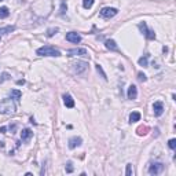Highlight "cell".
<instances>
[{
  "mask_svg": "<svg viewBox=\"0 0 176 176\" xmlns=\"http://www.w3.org/2000/svg\"><path fill=\"white\" fill-rule=\"evenodd\" d=\"M63 103H65V106L69 107V109L74 107V101H73V98H72L69 94H65V95H63Z\"/></svg>",
  "mask_w": 176,
  "mask_h": 176,
  "instance_id": "8fae6325",
  "label": "cell"
},
{
  "mask_svg": "<svg viewBox=\"0 0 176 176\" xmlns=\"http://www.w3.org/2000/svg\"><path fill=\"white\" fill-rule=\"evenodd\" d=\"M96 70H98V73H101V76L103 77L105 80H107V77H106V73L103 72V69H102V66L99 65V63H96Z\"/></svg>",
  "mask_w": 176,
  "mask_h": 176,
  "instance_id": "7402d4cb",
  "label": "cell"
},
{
  "mask_svg": "<svg viewBox=\"0 0 176 176\" xmlns=\"http://www.w3.org/2000/svg\"><path fill=\"white\" fill-rule=\"evenodd\" d=\"M72 66H73L74 72H76L77 74L84 73V72L88 69V63H87V62H84V61H77V62H74Z\"/></svg>",
  "mask_w": 176,
  "mask_h": 176,
  "instance_id": "8992f818",
  "label": "cell"
},
{
  "mask_svg": "<svg viewBox=\"0 0 176 176\" xmlns=\"http://www.w3.org/2000/svg\"><path fill=\"white\" fill-rule=\"evenodd\" d=\"M15 30V26H4V28H0V36L3 35H7V33H11Z\"/></svg>",
  "mask_w": 176,
  "mask_h": 176,
  "instance_id": "e0dca14e",
  "label": "cell"
},
{
  "mask_svg": "<svg viewBox=\"0 0 176 176\" xmlns=\"http://www.w3.org/2000/svg\"><path fill=\"white\" fill-rule=\"evenodd\" d=\"M68 55L69 57H88V51L85 48H70L68 50Z\"/></svg>",
  "mask_w": 176,
  "mask_h": 176,
  "instance_id": "52a82bcc",
  "label": "cell"
},
{
  "mask_svg": "<svg viewBox=\"0 0 176 176\" xmlns=\"http://www.w3.org/2000/svg\"><path fill=\"white\" fill-rule=\"evenodd\" d=\"M16 84H19V85H21V84H25V80H18V81H16Z\"/></svg>",
  "mask_w": 176,
  "mask_h": 176,
  "instance_id": "4dcf8cb0",
  "label": "cell"
},
{
  "mask_svg": "<svg viewBox=\"0 0 176 176\" xmlns=\"http://www.w3.org/2000/svg\"><path fill=\"white\" fill-rule=\"evenodd\" d=\"M140 120V113L139 112H132L129 114V123H136Z\"/></svg>",
  "mask_w": 176,
  "mask_h": 176,
  "instance_id": "2e32d148",
  "label": "cell"
},
{
  "mask_svg": "<svg viewBox=\"0 0 176 176\" xmlns=\"http://www.w3.org/2000/svg\"><path fill=\"white\" fill-rule=\"evenodd\" d=\"M148 57L147 55H145V57H142V58H139V61H138V62H139V65L140 66H143V68H147L148 66Z\"/></svg>",
  "mask_w": 176,
  "mask_h": 176,
  "instance_id": "ac0fdd59",
  "label": "cell"
},
{
  "mask_svg": "<svg viewBox=\"0 0 176 176\" xmlns=\"http://www.w3.org/2000/svg\"><path fill=\"white\" fill-rule=\"evenodd\" d=\"M81 142H82L81 138L73 136V138H70V139H69V147H70V148H74V147H77V146L81 145Z\"/></svg>",
  "mask_w": 176,
  "mask_h": 176,
  "instance_id": "30bf717a",
  "label": "cell"
},
{
  "mask_svg": "<svg viewBox=\"0 0 176 176\" xmlns=\"http://www.w3.org/2000/svg\"><path fill=\"white\" fill-rule=\"evenodd\" d=\"M138 79H139V81H143V82H145L146 80H147V77H146V74H143L142 72H140V73H138Z\"/></svg>",
  "mask_w": 176,
  "mask_h": 176,
  "instance_id": "484cf974",
  "label": "cell"
},
{
  "mask_svg": "<svg viewBox=\"0 0 176 176\" xmlns=\"http://www.w3.org/2000/svg\"><path fill=\"white\" fill-rule=\"evenodd\" d=\"M36 54L40 55V57H61V51L52 46L40 47V48H37Z\"/></svg>",
  "mask_w": 176,
  "mask_h": 176,
  "instance_id": "7a4b0ae2",
  "label": "cell"
},
{
  "mask_svg": "<svg viewBox=\"0 0 176 176\" xmlns=\"http://www.w3.org/2000/svg\"><path fill=\"white\" fill-rule=\"evenodd\" d=\"M32 135H33V132L30 131L29 128H25V129H22V132H21V139L24 140V142H28V140L32 138Z\"/></svg>",
  "mask_w": 176,
  "mask_h": 176,
  "instance_id": "5bb4252c",
  "label": "cell"
},
{
  "mask_svg": "<svg viewBox=\"0 0 176 176\" xmlns=\"http://www.w3.org/2000/svg\"><path fill=\"white\" fill-rule=\"evenodd\" d=\"M68 8V6H66L65 2H62V6H61V14H65V10Z\"/></svg>",
  "mask_w": 176,
  "mask_h": 176,
  "instance_id": "f1b7e54d",
  "label": "cell"
},
{
  "mask_svg": "<svg viewBox=\"0 0 176 176\" xmlns=\"http://www.w3.org/2000/svg\"><path fill=\"white\" fill-rule=\"evenodd\" d=\"M168 146H169V148L175 150V148H176V139H170L169 142H168Z\"/></svg>",
  "mask_w": 176,
  "mask_h": 176,
  "instance_id": "cb8c5ba5",
  "label": "cell"
},
{
  "mask_svg": "<svg viewBox=\"0 0 176 176\" xmlns=\"http://www.w3.org/2000/svg\"><path fill=\"white\" fill-rule=\"evenodd\" d=\"M139 29H140V32H142L143 35L148 38V40H154V38H156V33H154L153 30L148 29L147 25H146V22H140V24H139Z\"/></svg>",
  "mask_w": 176,
  "mask_h": 176,
  "instance_id": "277c9868",
  "label": "cell"
},
{
  "mask_svg": "<svg viewBox=\"0 0 176 176\" xmlns=\"http://www.w3.org/2000/svg\"><path fill=\"white\" fill-rule=\"evenodd\" d=\"M10 96H11V99H14V101L19 102V99H21L22 94H21V91H19V90H13V91L10 92Z\"/></svg>",
  "mask_w": 176,
  "mask_h": 176,
  "instance_id": "9a60e30c",
  "label": "cell"
},
{
  "mask_svg": "<svg viewBox=\"0 0 176 176\" xmlns=\"http://www.w3.org/2000/svg\"><path fill=\"white\" fill-rule=\"evenodd\" d=\"M153 112H154V116H157V117H160V116H162V113H164V105H162V102H154L153 105Z\"/></svg>",
  "mask_w": 176,
  "mask_h": 176,
  "instance_id": "9c48e42d",
  "label": "cell"
},
{
  "mask_svg": "<svg viewBox=\"0 0 176 176\" xmlns=\"http://www.w3.org/2000/svg\"><path fill=\"white\" fill-rule=\"evenodd\" d=\"M66 40L70 41V43L77 44V43H80V41H81V36L77 35L76 32H69V33H66Z\"/></svg>",
  "mask_w": 176,
  "mask_h": 176,
  "instance_id": "ba28073f",
  "label": "cell"
},
{
  "mask_svg": "<svg viewBox=\"0 0 176 176\" xmlns=\"http://www.w3.org/2000/svg\"><path fill=\"white\" fill-rule=\"evenodd\" d=\"M128 99H131V101H134V99H136V96H138V88L135 87V85H129V88H128Z\"/></svg>",
  "mask_w": 176,
  "mask_h": 176,
  "instance_id": "7c38bea8",
  "label": "cell"
},
{
  "mask_svg": "<svg viewBox=\"0 0 176 176\" xmlns=\"http://www.w3.org/2000/svg\"><path fill=\"white\" fill-rule=\"evenodd\" d=\"M105 47H106L107 50H110V51H118L117 44H116V41L112 40V38H109V40L105 41Z\"/></svg>",
  "mask_w": 176,
  "mask_h": 176,
  "instance_id": "4fadbf2b",
  "label": "cell"
},
{
  "mask_svg": "<svg viewBox=\"0 0 176 176\" xmlns=\"http://www.w3.org/2000/svg\"><path fill=\"white\" fill-rule=\"evenodd\" d=\"M8 79H10V74H8V73H3L2 74V79H0V82L6 81V80H8Z\"/></svg>",
  "mask_w": 176,
  "mask_h": 176,
  "instance_id": "83f0119b",
  "label": "cell"
},
{
  "mask_svg": "<svg viewBox=\"0 0 176 176\" xmlns=\"http://www.w3.org/2000/svg\"><path fill=\"white\" fill-rule=\"evenodd\" d=\"M0 2H3V0H0Z\"/></svg>",
  "mask_w": 176,
  "mask_h": 176,
  "instance_id": "1f68e13d",
  "label": "cell"
},
{
  "mask_svg": "<svg viewBox=\"0 0 176 176\" xmlns=\"http://www.w3.org/2000/svg\"><path fill=\"white\" fill-rule=\"evenodd\" d=\"M6 131H7V127H2V128H0V132H2V134H6Z\"/></svg>",
  "mask_w": 176,
  "mask_h": 176,
  "instance_id": "f546056e",
  "label": "cell"
},
{
  "mask_svg": "<svg viewBox=\"0 0 176 176\" xmlns=\"http://www.w3.org/2000/svg\"><path fill=\"white\" fill-rule=\"evenodd\" d=\"M125 173H127V176H131V175H132V165H131V164L127 165V170H125Z\"/></svg>",
  "mask_w": 176,
  "mask_h": 176,
  "instance_id": "4316f807",
  "label": "cell"
},
{
  "mask_svg": "<svg viewBox=\"0 0 176 176\" xmlns=\"http://www.w3.org/2000/svg\"><path fill=\"white\" fill-rule=\"evenodd\" d=\"M66 172H68V173H72V172H73V164H72L70 161L66 164Z\"/></svg>",
  "mask_w": 176,
  "mask_h": 176,
  "instance_id": "d4e9b609",
  "label": "cell"
},
{
  "mask_svg": "<svg viewBox=\"0 0 176 176\" xmlns=\"http://www.w3.org/2000/svg\"><path fill=\"white\" fill-rule=\"evenodd\" d=\"M147 131H148L147 127H139V128L136 129V132H138V135H139V136H143V135H146V134H147Z\"/></svg>",
  "mask_w": 176,
  "mask_h": 176,
  "instance_id": "ffe728a7",
  "label": "cell"
},
{
  "mask_svg": "<svg viewBox=\"0 0 176 176\" xmlns=\"http://www.w3.org/2000/svg\"><path fill=\"white\" fill-rule=\"evenodd\" d=\"M10 15V11H8L7 7H0V18H7Z\"/></svg>",
  "mask_w": 176,
  "mask_h": 176,
  "instance_id": "d6986e66",
  "label": "cell"
},
{
  "mask_svg": "<svg viewBox=\"0 0 176 176\" xmlns=\"http://www.w3.org/2000/svg\"><path fill=\"white\" fill-rule=\"evenodd\" d=\"M117 13H118V10L114 8V7H105V8L101 10L99 15H101L102 18H105V19H109V18H113L114 15H117Z\"/></svg>",
  "mask_w": 176,
  "mask_h": 176,
  "instance_id": "3957f363",
  "label": "cell"
},
{
  "mask_svg": "<svg viewBox=\"0 0 176 176\" xmlns=\"http://www.w3.org/2000/svg\"><path fill=\"white\" fill-rule=\"evenodd\" d=\"M164 170V164L162 162H153V164H150V167H148V173L150 175H160V173Z\"/></svg>",
  "mask_w": 176,
  "mask_h": 176,
  "instance_id": "5b68a950",
  "label": "cell"
},
{
  "mask_svg": "<svg viewBox=\"0 0 176 176\" xmlns=\"http://www.w3.org/2000/svg\"><path fill=\"white\" fill-rule=\"evenodd\" d=\"M82 6H84V8H91L94 6V0H82Z\"/></svg>",
  "mask_w": 176,
  "mask_h": 176,
  "instance_id": "44dd1931",
  "label": "cell"
},
{
  "mask_svg": "<svg viewBox=\"0 0 176 176\" xmlns=\"http://www.w3.org/2000/svg\"><path fill=\"white\" fill-rule=\"evenodd\" d=\"M15 112V103L11 98H4L0 102V114H13Z\"/></svg>",
  "mask_w": 176,
  "mask_h": 176,
  "instance_id": "6da1fadb",
  "label": "cell"
},
{
  "mask_svg": "<svg viewBox=\"0 0 176 176\" xmlns=\"http://www.w3.org/2000/svg\"><path fill=\"white\" fill-rule=\"evenodd\" d=\"M58 30H59V29H58V28H51V29H48V30H47V36H48V37H52V36H54L55 33L58 32Z\"/></svg>",
  "mask_w": 176,
  "mask_h": 176,
  "instance_id": "603a6c76",
  "label": "cell"
}]
</instances>
